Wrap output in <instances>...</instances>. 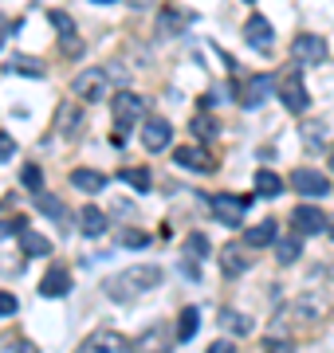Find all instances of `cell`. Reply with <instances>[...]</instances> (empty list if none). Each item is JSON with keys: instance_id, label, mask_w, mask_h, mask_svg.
I'll return each mask as SVG.
<instances>
[{"instance_id": "6da1fadb", "label": "cell", "mask_w": 334, "mask_h": 353, "mask_svg": "<svg viewBox=\"0 0 334 353\" xmlns=\"http://www.w3.org/2000/svg\"><path fill=\"white\" fill-rule=\"evenodd\" d=\"M157 283H161V267H126V271H118V275H110L103 283V294L106 299H115V303H134L138 294H146V290H154Z\"/></svg>"}, {"instance_id": "7a4b0ae2", "label": "cell", "mask_w": 334, "mask_h": 353, "mask_svg": "<svg viewBox=\"0 0 334 353\" xmlns=\"http://www.w3.org/2000/svg\"><path fill=\"white\" fill-rule=\"evenodd\" d=\"M252 204H256V192H244V196H236V192H217L208 212H213V220H217V224H224V228H240Z\"/></svg>"}, {"instance_id": "3957f363", "label": "cell", "mask_w": 334, "mask_h": 353, "mask_svg": "<svg viewBox=\"0 0 334 353\" xmlns=\"http://www.w3.org/2000/svg\"><path fill=\"white\" fill-rule=\"evenodd\" d=\"M110 106H115V130H122V134H126V130L138 122L141 114H146V99H141V94H134V90H118Z\"/></svg>"}, {"instance_id": "277c9868", "label": "cell", "mask_w": 334, "mask_h": 353, "mask_svg": "<svg viewBox=\"0 0 334 353\" xmlns=\"http://www.w3.org/2000/svg\"><path fill=\"white\" fill-rule=\"evenodd\" d=\"M275 94H279V102H283V106H287L291 114H307L311 94H307V83H303L299 75L279 79V83H275Z\"/></svg>"}, {"instance_id": "5b68a950", "label": "cell", "mask_w": 334, "mask_h": 353, "mask_svg": "<svg viewBox=\"0 0 334 353\" xmlns=\"http://www.w3.org/2000/svg\"><path fill=\"white\" fill-rule=\"evenodd\" d=\"M71 90H75L83 102H103L106 99V71L103 67H87V71H79L75 83H71Z\"/></svg>"}, {"instance_id": "8992f818", "label": "cell", "mask_w": 334, "mask_h": 353, "mask_svg": "<svg viewBox=\"0 0 334 353\" xmlns=\"http://www.w3.org/2000/svg\"><path fill=\"white\" fill-rule=\"evenodd\" d=\"M141 145L150 153H161L173 145V126H169L166 118H157V114H150L146 122H141Z\"/></svg>"}, {"instance_id": "52a82bcc", "label": "cell", "mask_w": 334, "mask_h": 353, "mask_svg": "<svg viewBox=\"0 0 334 353\" xmlns=\"http://www.w3.org/2000/svg\"><path fill=\"white\" fill-rule=\"evenodd\" d=\"M173 165L177 169H193V173H213L217 169V157L205 145H177L173 150Z\"/></svg>"}, {"instance_id": "ba28073f", "label": "cell", "mask_w": 334, "mask_h": 353, "mask_svg": "<svg viewBox=\"0 0 334 353\" xmlns=\"http://www.w3.org/2000/svg\"><path fill=\"white\" fill-rule=\"evenodd\" d=\"M291 189H295L299 196L319 201V196H326V192H331V181H326L322 173H315V169H295V173H291Z\"/></svg>"}, {"instance_id": "9c48e42d", "label": "cell", "mask_w": 334, "mask_h": 353, "mask_svg": "<svg viewBox=\"0 0 334 353\" xmlns=\"http://www.w3.org/2000/svg\"><path fill=\"white\" fill-rule=\"evenodd\" d=\"M244 43L256 51H268L271 43H275V28H271V20H264V16H248L244 20Z\"/></svg>"}, {"instance_id": "30bf717a", "label": "cell", "mask_w": 334, "mask_h": 353, "mask_svg": "<svg viewBox=\"0 0 334 353\" xmlns=\"http://www.w3.org/2000/svg\"><path fill=\"white\" fill-rule=\"evenodd\" d=\"M79 353H134V345L122 334H115V330H99L90 341H83Z\"/></svg>"}, {"instance_id": "8fae6325", "label": "cell", "mask_w": 334, "mask_h": 353, "mask_svg": "<svg viewBox=\"0 0 334 353\" xmlns=\"http://www.w3.org/2000/svg\"><path fill=\"white\" fill-rule=\"evenodd\" d=\"M291 224H295L299 236H319V232H326V216H322V208H311V204H299L295 212H291Z\"/></svg>"}, {"instance_id": "7c38bea8", "label": "cell", "mask_w": 334, "mask_h": 353, "mask_svg": "<svg viewBox=\"0 0 334 353\" xmlns=\"http://www.w3.org/2000/svg\"><path fill=\"white\" fill-rule=\"evenodd\" d=\"M173 341H177V334H169L166 322H154V326H146V334L138 338V350L141 353H169Z\"/></svg>"}, {"instance_id": "4fadbf2b", "label": "cell", "mask_w": 334, "mask_h": 353, "mask_svg": "<svg viewBox=\"0 0 334 353\" xmlns=\"http://www.w3.org/2000/svg\"><path fill=\"white\" fill-rule=\"evenodd\" d=\"M217 259H220V271H224L228 279L244 275L248 267H252V259H248V252H244V243H224Z\"/></svg>"}, {"instance_id": "5bb4252c", "label": "cell", "mask_w": 334, "mask_h": 353, "mask_svg": "<svg viewBox=\"0 0 334 353\" xmlns=\"http://www.w3.org/2000/svg\"><path fill=\"white\" fill-rule=\"evenodd\" d=\"M271 90H275V79H271V75H252L244 87H240V102L252 110V106H259V102L268 99Z\"/></svg>"}, {"instance_id": "9a60e30c", "label": "cell", "mask_w": 334, "mask_h": 353, "mask_svg": "<svg viewBox=\"0 0 334 353\" xmlns=\"http://www.w3.org/2000/svg\"><path fill=\"white\" fill-rule=\"evenodd\" d=\"M39 294H43V299H63V294H71V271L52 267L48 275L39 279Z\"/></svg>"}, {"instance_id": "2e32d148", "label": "cell", "mask_w": 334, "mask_h": 353, "mask_svg": "<svg viewBox=\"0 0 334 353\" xmlns=\"http://www.w3.org/2000/svg\"><path fill=\"white\" fill-rule=\"evenodd\" d=\"M291 51H295L299 63H322V59H326V43H322V36H299L295 43H291Z\"/></svg>"}, {"instance_id": "e0dca14e", "label": "cell", "mask_w": 334, "mask_h": 353, "mask_svg": "<svg viewBox=\"0 0 334 353\" xmlns=\"http://www.w3.org/2000/svg\"><path fill=\"white\" fill-rule=\"evenodd\" d=\"M279 240V228H275V220H259V224L244 228V243L248 248H268V243Z\"/></svg>"}, {"instance_id": "ac0fdd59", "label": "cell", "mask_w": 334, "mask_h": 353, "mask_svg": "<svg viewBox=\"0 0 334 353\" xmlns=\"http://www.w3.org/2000/svg\"><path fill=\"white\" fill-rule=\"evenodd\" d=\"M217 322H220V330H224V334H236V338H240V334H252V326H256V322H252L248 314L232 310V306H224V310H220Z\"/></svg>"}, {"instance_id": "d6986e66", "label": "cell", "mask_w": 334, "mask_h": 353, "mask_svg": "<svg viewBox=\"0 0 334 353\" xmlns=\"http://www.w3.org/2000/svg\"><path fill=\"white\" fill-rule=\"evenodd\" d=\"M106 224H110V220H106V212L103 208H83V216H79V228H83V236H90V240H99V236H103L106 232Z\"/></svg>"}, {"instance_id": "ffe728a7", "label": "cell", "mask_w": 334, "mask_h": 353, "mask_svg": "<svg viewBox=\"0 0 334 353\" xmlns=\"http://www.w3.org/2000/svg\"><path fill=\"white\" fill-rule=\"evenodd\" d=\"M71 185H75L79 192L95 196V192H103V189H106V176H103V173H95V169H75V173H71Z\"/></svg>"}, {"instance_id": "44dd1931", "label": "cell", "mask_w": 334, "mask_h": 353, "mask_svg": "<svg viewBox=\"0 0 334 353\" xmlns=\"http://www.w3.org/2000/svg\"><path fill=\"white\" fill-rule=\"evenodd\" d=\"M4 71H8V75H28V79H43V75H48V67L39 63V59H24V55L8 59V63H4Z\"/></svg>"}, {"instance_id": "7402d4cb", "label": "cell", "mask_w": 334, "mask_h": 353, "mask_svg": "<svg viewBox=\"0 0 334 353\" xmlns=\"http://www.w3.org/2000/svg\"><path fill=\"white\" fill-rule=\"evenodd\" d=\"M189 130H193L197 141L213 145V141H217V134H220V122H217V118H208V114H197L193 122H189Z\"/></svg>"}, {"instance_id": "603a6c76", "label": "cell", "mask_w": 334, "mask_h": 353, "mask_svg": "<svg viewBox=\"0 0 334 353\" xmlns=\"http://www.w3.org/2000/svg\"><path fill=\"white\" fill-rule=\"evenodd\" d=\"M197 326H201V310H197V306H185V310H181V318H177V341H193L197 338Z\"/></svg>"}, {"instance_id": "cb8c5ba5", "label": "cell", "mask_w": 334, "mask_h": 353, "mask_svg": "<svg viewBox=\"0 0 334 353\" xmlns=\"http://www.w3.org/2000/svg\"><path fill=\"white\" fill-rule=\"evenodd\" d=\"M283 192V176L271 173V169H259L256 173V196H268V201H275Z\"/></svg>"}, {"instance_id": "d4e9b609", "label": "cell", "mask_w": 334, "mask_h": 353, "mask_svg": "<svg viewBox=\"0 0 334 353\" xmlns=\"http://www.w3.org/2000/svg\"><path fill=\"white\" fill-rule=\"evenodd\" d=\"M20 252L32 255V259H43V255L52 252V243H48V236H39V232H20Z\"/></svg>"}, {"instance_id": "484cf974", "label": "cell", "mask_w": 334, "mask_h": 353, "mask_svg": "<svg viewBox=\"0 0 334 353\" xmlns=\"http://www.w3.org/2000/svg\"><path fill=\"white\" fill-rule=\"evenodd\" d=\"M299 252H303V236H287V240H275V259H279L283 267L295 263Z\"/></svg>"}, {"instance_id": "4316f807", "label": "cell", "mask_w": 334, "mask_h": 353, "mask_svg": "<svg viewBox=\"0 0 334 353\" xmlns=\"http://www.w3.org/2000/svg\"><path fill=\"white\" fill-rule=\"evenodd\" d=\"M48 20H52V28L59 32V36H63L67 55H79V51H75V24H71V16H67V12H52Z\"/></svg>"}, {"instance_id": "83f0119b", "label": "cell", "mask_w": 334, "mask_h": 353, "mask_svg": "<svg viewBox=\"0 0 334 353\" xmlns=\"http://www.w3.org/2000/svg\"><path fill=\"white\" fill-rule=\"evenodd\" d=\"M287 314L299 318V322H315V318H322V299H315V294H311V299H299Z\"/></svg>"}, {"instance_id": "f1b7e54d", "label": "cell", "mask_w": 334, "mask_h": 353, "mask_svg": "<svg viewBox=\"0 0 334 353\" xmlns=\"http://www.w3.org/2000/svg\"><path fill=\"white\" fill-rule=\"evenodd\" d=\"M118 181H126L130 189H138V192L154 189V173H150V169H122V173H118Z\"/></svg>"}, {"instance_id": "f546056e", "label": "cell", "mask_w": 334, "mask_h": 353, "mask_svg": "<svg viewBox=\"0 0 334 353\" xmlns=\"http://www.w3.org/2000/svg\"><path fill=\"white\" fill-rule=\"evenodd\" d=\"M36 208L43 216H52V220H63V216H67L63 201H59V196H52V192H36Z\"/></svg>"}, {"instance_id": "4dcf8cb0", "label": "cell", "mask_w": 334, "mask_h": 353, "mask_svg": "<svg viewBox=\"0 0 334 353\" xmlns=\"http://www.w3.org/2000/svg\"><path fill=\"white\" fill-rule=\"evenodd\" d=\"M0 353H39L36 341H28L24 334H4L0 338Z\"/></svg>"}, {"instance_id": "1f68e13d", "label": "cell", "mask_w": 334, "mask_h": 353, "mask_svg": "<svg viewBox=\"0 0 334 353\" xmlns=\"http://www.w3.org/2000/svg\"><path fill=\"white\" fill-rule=\"evenodd\" d=\"M79 122H83V114H79L75 106L67 102L63 110H59V134H75V130H79Z\"/></svg>"}, {"instance_id": "d6a6232c", "label": "cell", "mask_w": 334, "mask_h": 353, "mask_svg": "<svg viewBox=\"0 0 334 353\" xmlns=\"http://www.w3.org/2000/svg\"><path fill=\"white\" fill-rule=\"evenodd\" d=\"M20 185L32 192H43V173H39V165H24L20 169Z\"/></svg>"}, {"instance_id": "836d02e7", "label": "cell", "mask_w": 334, "mask_h": 353, "mask_svg": "<svg viewBox=\"0 0 334 353\" xmlns=\"http://www.w3.org/2000/svg\"><path fill=\"white\" fill-rule=\"evenodd\" d=\"M303 138H307V150H322L326 126H322V122H307V126H303Z\"/></svg>"}, {"instance_id": "e575fe53", "label": "cell", "mask_w": 334, "mask_h": 353, "mask_svg": "<svg viewBox=\"0 0 334 353\" xmlns=\"http://www.w3.org/2000/svg\"><path fill=\"white\" fill-rule=\"evenodd\" d=\"M185 255H189V259H205V255H208L205 236H189V240H185Z\"/></svg>"}, {"instance_id": "d590c367", "label": "cell", "mask_w": 334, "mask_h": 353, "mask_svg": "<svg viewBox=\"0 0 334 353\" xmlns=\"http://www.w3.org/2000/svg\"><path fill=\"white\" fill-rule=\"evenodd\" d=\"M264 353H295V341H287V338H268V341H264Z\"/></svg>"}, {"instance_id": "8d00e7d4", "label": "cell", "mask_w": 334, "mask_h": 353, "mask_svg": "<svg viewBox=\"0 0 334 353\" xmlns=\"http://www.w3.org/2000/svg\"><path fill=\"white\" fill-rule=\"evenodd\" d=\"M16 310H20V303H16V294H8V290H0V318H12Z\"/></svg>"}, {"instance_id": "74e56055", "label": "cell", "mask_w": 334, "mask_h": 353, "mask_svg": "<svg viewBox=\"0 0 334 353\" xmlns=\"http://www.w3.org/2000/svg\"><path fill=\"white\" fill-rule=\"evenodd\" d=\"M122 248H134V252H138V248H150V236H146V232H126V236H122Z\"/></svg>"}, {"instance_id": "f35d334b", "label": "cell", "mask_w": 334, "mask_h": 353, "mask_svg": "<svg viewBox=\"0 0 334 353\" xmlns=\"http://www.w3.org/2000/svg\"><path fill=\"white\" fill-rule=\"evenodd\" d=\"M16 153V141L8 138V134H4V130H0V161H8V157H12Z\"/></svg>"}, {"instance_id": "ab89813d", "label": "cell", "mask_w": 334, "mask_h": 353, "mask_svg": "<svg viewBox=\"0 0 334 353\" xmlns=\"http://www.w3.org/2000/svg\"><path fill=\"white\" fill-rule=\"evenodd\" d=\"M208 353H236V345H232V341H213Z\"/></svg>"}, {"instance_id": "60d3db41", "label": "cell", "mask_w": 334, "mask_h": 353, "mask_svg": "<svg viewBox=\"0 0 334 353\" xmlns=\"http://www.w3.org/2000/svg\"><path fill=\"white\" fill-rule=\"evenodd\" d=\"M8 32H12V28H8V20L0 16V48H4V39H8Z\"/></svg>"}, {"instance_id": "b9f144b4", "label": "cell", "mask_w": 334, "mask_h": 353, "mask_svg": "<svg viewBox=\"0 0 334 353\" xmlns=\"http://www.w3.org/2000/svg\"><path fill=\"white\" fill-rule=\"evenodd\" d=\"M326 161H331V169H334V150H331V157H326Z\"/></svg>"}, {"instance_id": "7bdbcfd3", "label": "cell", "mask_w": 334, "mask_h": 353, "mask_svg": "<svg viewBox=\"0 0 334 353\" xmlns=\"http://www.w3.org/2000/svg\"><path fill=\"white\" fill-rule=\"evenodd\" d=\"M95 4H115V0H95Z\"/></svg>"}, {"instance_id": "ee69618b", "label": "cell", "mask_w": 334, "mask_h": 353, "mask_svg": "<svg viewBox=\"0 0 334 353\" xmlns=\"http://www.w3.org/2000/svg\"><path fill=\"white\" fill-rule=\"evenodd\" d=\"M326 232H331V240H334V224H331V228H326Z\"/></svg>"}, {"instance_id": "f6af8a7d", "label": "cell", "mask_w": 334, "mask_h": 353, "mask_svg": "<svg viewBox=\"0 0 334 353\" xmlns=\"http://www.w3.org/2000/svg\"><path fill=\"white\" fill-rule=\"evenodd\" d=\"M130 4H146V0H130Z\"/></svg>"}]
</instances>
